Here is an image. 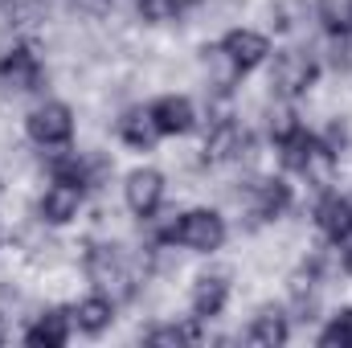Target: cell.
Returning <instances> with one entry per match:
<instances>
[{
	"instance_id": "1",
	"label": "cell",
	"mask_w": 352,
	"mask_h": 348,
	"mask_svg": "<svg viewBox=\"0 0 352 348\" xmlns=\"http://www.w3.org/2000/svg\"><path fill=\"white\" fill-rule=\"evenodd\" d=\"M230 238V226H226V213L217 205H197V209H184L180 213V226H176V246L188 250V254H221Z\"/></svg>"
},
{
	"instance_id": "2",
	"label": "cell",
	"mask_w": 352,
	"mask_h": 348,
	"mask_svg": "<svg viewBox=\"0 0 352 348\" xmlns=\"http://www.w3.org/2000/svg\"><path fill=\"white\" fill-rule=\"evenodd\" d=\"M45 83H50V66L41 62L37 45L16 41L8 54H0V94L25 98V94L45 90Z\"/></svg>"
},
{
	"instance_id": "3",
	"label": "cell",
	"mask_w": 352,
	"mask_h": 348,
	"mask_svg": "<svg viewBox=\"0 0 352 348\" xmlns=\"http://www.w3.org/2000/svg\"><path fill=\"white\" fill-rule=\"evenodd\" d=\"M74 131H78V115H74V107L62 102V98H45V102H37V107L25 115V135H29L37 148H45V152L70 148Z\"/></svg>"
},
{
	"instance_id": "4",
	"label": "cell",
	"mask_w": 352,
	"mask_h": 348,
	"mask_svg": "<svg viewBox=\"0 0 352 348\" xmlns=\"http://www.w3.org/2000/svg\"><path fill=\"white\" fill-rule=\"evenodd\" d=\"M270 90L274 94H283V98H303L307 90L320 83V62H316V54H307L303 45H287V50H278L274 54V66H270Z\"/></svg>"
},
{
	"instance_id": "5",
	"label": "cell",
	"mask_w": 352,
	"mask_h": 348,
	"mask_svg": "<svg viewBox=\"0 0 352 348\" xmlns=\"http://www.w3.org/2000/svg\"><path fill=\"white\" fill-rule=\"evenodd\" d=\"M82 209H87V188H82V184L62 180V176H50V180H45V188H41V197H37V217H41L45 226H54V230L74 226V221L82 217Z\"/></svg>"
},
{
	"instance_id": "6",
	"label": "cell",
	"mask_w": 352,
	"mask_h": 348,
	"mask_svg": "<svg viewBox=\"0 0 352 348\" xmlns=\"http://www.w3.org/2000/svg\"><path fill=\"white\" fill-rule=\"evenodd\" d=\"M197 66H201V90L205 94H234L238 83L246 78V70L230 58V50L217 41H209V45H201L197 50Z\"/></svg>"
},
{
	"instance_id": "7",
	"label": "cell",
	"mask_w": 352,
	"mask_h": 348,
	"mask_svg": "<svg viewBox=\"0 0 352 348\" xmlns=\"http://www.w3.org/2000/svg\"><path fill=\"white\" fill-rule=\"evenodd\" d=\"M230 303V270L217 266V270H201L188 287V312L205 324V320H217Z\"/></svg>"
},
{
	"instance_id": "8",
	"label": "cell",
	"mask_w": 352,
	"mask_h": 348,
	"mask_svg": "<svg viewBox=\"0 0 352 348\" xmlns=\"http://www.w3.org/2000/svg\"><path fill=\"white\" fill-rule=\"evenodd\" d=\"M164 193H168V180L160 168H131L123 176V205L127 213L135 217H148L164 205Z\"/></svg>"
},
{
	"instance_id": "9",
	"label": "cell",
	"mask_w": 352,
	"mask_h": 348,
	"mask_svg": "<svg viewBox=\"0 0 352 348\" xmlns=\"http://www.w3.org/2000/svg\"><path fill=\"white\" fill-rule=\"evenodd\" d=\"M115 135H119V144H127L131 152H152L156 140H160V127H156L152 107H123V111L115 115Z\"/></svg>"
},
{
	"instance_id": "10",
	"label": "cell",
	"mask_w": 352,
	"mask_h": 348,
	"mask_svg": "<svg viewBox=\"0 0 352 348\" xmlns=\"http://www.w3.org/2000/svg\"><path fill=\"white\" fill-rule=\"evenodd\" d=\"M221 45L230 50V58H234L246 74H250V70H258L266 58H270V37L258 33V29H250V25H234V29H226Z\"/></svg>"
},
{
	"instance_id": "11",
	"label": "cell",
	"mask_w": 352,
	"mask_h": 348,
	"mask_svg": "<svg viewBox=\"0 0 352 348\" xmlns=\"http://www.w3.org/2000/svg\"><path fill=\"white\" fill-rule=\"evenodd\" d=\"M287 336H291V320L274 303H258V312L250 316V328L242 332L246 345H258V348H274V345H283Z\"/></svg>"
},
{
	"instance_id": "12",
	"label": "cell",
	"mask_w": 352,
	"mask_h": 348,
	"mask_svg": "<svg viewBox=\"0 0 352 348\" xmlns=\"http://www.w3.org/2000/svg\"><path fill=\"white\" fill-rule=\"evenodd\" d=\"M152 115H156L160 135H188L197 127V102L188 94H164V98H156Z\"/></svg>"
},
{
	"instance_id": "13",
	"label": "cell",
	"mask_w": 352,
	"mask_h": 348,
	"mask_svg": "<svg viewBox=\"0 0 352 348\" xmlns=\"http://www.w3.org/2000/svg\"><path fill=\"white\" fill-rule=\"evenodd\" d=\"M205 0H135V21L148 29H164V25H180L188 21Z\"/></svg>"
},
{
	"instance_id": "14",
	"label": "cell",
	"mask_w": 352,
	"mask_h": 348,
	"mask_svg": "<svg viewBox=\"0 0 352 348\" xmlns=\"http://www.w3.org/2000/svg\"><path fill=\"white\" fill-rule=\"evenodd\" d=\"M70 328H74L70 312H62V307H54V312H37V316H33V324L25 328V345L58 348V345H66V340H70Z\"/></svg>"
},
{
	"instance_id": "15",
	"label": "cell",
	"mask_w": 352,
	"mask_h": 348,
	"mask_svg": "<svg viewBox=\"0 0 352 348\" xmlns=\"http://www.w3.org/2000/svg\"><path fill=\"white\" fill-rule=\"evenodd\" d=\"M70 320H74V328H78V332L98 336V332H107V328L115 324V299H107L102 291H94V295L78 299V303L70 307Z\"/></svg>"
},
{
	"instance_id": "16",
	"label": "cell",
	"mask_w": 352,
	"mask_h": 348,
	"mask_svg": "<svg viewBox=\"0 0 352 348\" xmlns=\"http://www.w3.org/2000/svg\"><path fill=\"white\" fill-rule=\"evenodd\" d=\"M311 221L320 226V234L332 242L336 234H344L352 226V197H340V193H324L311 209Z\"/></svg>"
},
{
	"instance_id": "17",
	"label": "cell",
	"mask_w": 352,
	"mask_h": 348,
	"mask_svg": "<svg viewBox=\"0 0 352 348\" xmlns=\"http://www.w3.org/2000/svg\"><path fill=\"white\" fill-rule=\"evenodd\" d=\"M320 345H324V348H352V307L332 312L328 328L320 332Z\"/></svg>"
},
{
	"instance_id": "18",
	"label": "cell",
	"mask_w": 352,
	"mask_h": 348,
	"mask_svg": "<svg viewBox=\"0 0 352 348\" xmlns=\"http://www.w3.org/2000/svg\"><path fill=\"white\" fill-rule=\"evenodd\" d=\"M62 4H66V12H74L82 21H107L115 12V0H62Z\"/></svg>"
},
{
	"instance_id": "19",
	"label": "cell",
	"mask_w": 352,
	"mask_h": 348,
	"mask_svg": "<svg viewBox=\"0 0 352 348\" xmlns=\"http://www.w3.org/2000/svg\"><path fill=\"white\" fill-rule=\"evenodd\" d=\"M332 246H336V254L344 259V266L352 270V226L344 230V234H336V238H332Z\"/></svg>"
},
{
	"instance_id": "20",
	"label": "cell",
	"mask_w": 352,
	"mask_h": 348,
	"mask_svg": "<svg viewBox=\"0 0 352 348\" xmlns=\"http://www.w3.org/2000/svg\"><path fill=\"white\" fill-rule=\"evenodd\" d=\"M12 8H16V0H0V29H16Z\"/></svg>"
},
{
	"instance_id": "21",
	"label": "cell",
	"mask_w": 352,
	"mask_h": 348,
	"mask_svg": "<svg viewBox=\"0 0 352 348\" xmlns=\"http://www.w3.org/2000/svg\"><path fill=\"white\" fill-rule=\"evenodd\" d=\"M226 4H242V0H226Z\"/></svg>"
}]
</instances>
